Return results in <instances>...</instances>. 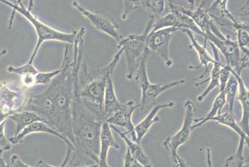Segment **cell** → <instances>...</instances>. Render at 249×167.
<instances>
[{"label":"cell","instance_id":"cell-5","mask_svg":"<svg viewBox=\"0 0 249 167\" xmlns=\"http://www.w3.org/2000/svg\"><path fill=\"white\" fill-rule=\"evenodd\" d=\"M202 36L220 50L226 60L227 66L237 74L241 75L242 71L249 66V55L242 57L237 41L231 40L230 37L224 36L213 21Z\"/></svg>","mask_w":249,"mask_h":167},{"label":"cell","instance_id":"cell-15","mask_svg":"<svg viewBox=\"0 0 249 167\" xmlns=\"http://www.w3.org/2000/svg\"><path fill=\"white\" fill-rule=\"evenodd\" d=\"M177 6L178 9L194 21L203 34L209 29L213 21L210 17L207 9L203 7L202 4L195 7V1H188L187 6Z\"/></svg>","mask_w":249,"mask_h":167},{"label":"cell","instance_id":"cell-16","mask_svg":"<svg viewBox=\"0 0 249 167\" xmlns=\"http://www.w3.org/2000/svg\"><path fill=\"white\" fill-rule=\"evenodd\" d=\"M111 128L107 122L104 121L102 125L100 135V149H99L98 167H110L107 163L108 152L110 148H120L112 133Z\"/></svg>","mask_w":249,"mask_h":167},{"label":"cell","instance_id":"cell-35","mask_svg":"<svg viewBox=\"0 0 249 167\" xmlns=\"http://www.w3.org/2000/svg\"><path fill=\"white\" fill-rule=\"evenodd\" d=\"M10 167H35L28 166L20 157L17 155H13L11 157Z\"/></svg>","mask_w":249,"mask_h":167},{"label":"cell","instance_id":"cell-3","mask_svg":"<svg viewBox=\"0 0 249 167\" xmlns=\"http://www.w3.org/2000/svg\"><path fill=\"white\" fill-rule=\"evenodd\" d=\"M123 49H118L111 61L102 68L91 70L82 64L80 71L79 93L82 103L88 110L104 120V98L108 79L112 77L123 55Z\"/></svg>","mask_w":249,"mask_h":167},{"label":"cell","instance_id":"cell-26","mask_svg":"<svg viewBox=\"0 0 249 167\" xmlns=\"http://www.w3.org/2000/svg\"><path fill=\"white\" fill-rule=\"evenodd\" d=\"M246 145H248L246 141L240 139L237 151L234 155L227 158L225 167H249V163L246 161L244 156V148Z\"/></svg>","mask_w":249,"mask_h":167},{"label":"cell","instance_id":"cell-27","mask_svg":"<svg viewBox=\"0 0 249 167\" xmlns=\"http://www.w3.org/2000/svg\"><path fill=\"white\" fill-rule=\"evenodd\" d=\"M170 27H176L179 30L178 19L177 15L172 11H171V12L166 15L165 16L156 19L152 26L151 32Z\"/></svg>","mask_w":249,"mask_h":167},{"label":"cell","instance_id":"cell-24","mask_svg":"<svg viewBox=\"0 0 249 167\" xmlns=\"http://www.w3.org/2000/svg\"><path fill=\"white\" fill-rule=\"evenodd\" d=\"M225 105H226V97H225V91H224L220 92L216 97L213 105H212V109L206 115L201 117V118L194 119L195 124L192 126V130L201 127L207 121L212 120L214 117L222 113L221 111Z\"/></svg>","mask_w":249,"mask_h":167},{"label":"cell","instance_id":"cell-21","mask_svg":"<svg viewBox=\"0 0 249 167\" xmlns=\"http://www.w3.org/2000/svg\"><path fill=\"white\" fill-rule=\"evenodd\" d=\"M122 104L117 98L115 88L112 77L108 79L104 98V118H109L120 109Z\"/></svg>","mask_w":249,"mask_h":167},{"label":"cell","instance_id":"cell-19","mask_svg":"<svg viewBox=\"0 0 249 167\" xmlns=\"http://www.w3.org/2000/svg\"><path fill=\"white\" fill-rule=\"evenodd\" d=\"M174 105L175 103L172 101L155 106L147 115L146 118L142 119L139 124L134 127V131H135L138 143L141 144L142 138L146 135L147 132L149 131L150 128L152 127L153 125L159 121L160 118L157 116L158 112L160 110L165 109V108H172Z\"/></svg>","mask_w":249,"mask_h":167},{"label":"cell","instance_id":"cell-33","mask_svg":"<svg viewBox=\"0 0 249 167\" xmlns=\"http://www.w3.org/2000/svg\"><path fill=\"white\" fill-rule=\"evenodd\" d=\"M5 123L6 121H4L0 123V149L4 151L10 150L12 145L5 136Z\"/></svg>","mask_w":249,"mask_h":167},{"label":"cell","instance_id":"cell-37","mask_svg":"<svg viewBox=\"0 0 249 167\" xmlns=\"http://www.w3.org/2000/svg\"><path fill=\"white\" fill-rule=\"evenodd\" d=\"M176 157L177 160L178 167H188L187 162H186L183 158H181L180 156L178 155V154H177Z\"/></svg>","mask_w":249,"mask_h":167},{"label":"cell","instance_id":"cell-2","mask_svg":"<svg viewBox=\"0 0 249 167\" xmlns=\"http://www.w3.org/2000/svg\"><path fill=\"white\" fill-rule=\"evenodd\" d=\"M79 77L75 80L72 104L73 151L66 167H82L97 165L100 149L102 125L105 120L84 105L79 93Z\"/></svg>","mask_w":249,"mask_h":167},{"label":"cell","instance_id":"cell-14","mask_svg":"<svg viewBox=\"0 0 249 167\" xmlns=\"http://www.w3.org/2000/svg\"><path fill=\"white\" fill-rule=\"evenodd\" d=\"M181 30L183 33L187 35L188 37L189 38L190 42H191V47L194 48L196 51L197 54H198L199 61H200V64H199L198 66H190L189 69H198L201 67H204L205 69L204 73H203L202 75L194 79V81H198V80L202 79L205 75H207L208 71H209V65L210 64H213L214 63L216 62V60L215 58L212 57V56L210 55L209 52L207 51L206 49L207 40L206 39H204V43H203V45H201L198 42L196 38L195 37L194 34L191 30L186 29H181Z\"/></svg>","mask_w":249,"mask_h":167},{"label":"cell","instance_id":"cell-36","mask_svg":"<svg viewBox=\"0 0 249 167\" xmlns=\"http://www.w3.org/2000/svg\"><path fill=\"white\" fill-rule=\"evenodd\" d=\"M35 167H58L51 166V165L47 164V163L46 162L43 161V160H39V161L37 162V163H36V166H35ZM82 167H98V166H97V165H93V166H91Z\"/></svg>","mask_w":249,"mask_h":167},{"label":"cell","instance_id":"cell-28","mask_svg":"<svg viewBox=\"0 0 249 167\" xmlns=\"http://www.w3.org/2000/svg\"><path fill=\"white\" fill-rule=\"evenodd\" d=\"M226 104L228 106V111L233 113V107L238 93V82L235 77L231 75L225 89Z\"/></svg>","mask_w":249,"mask_h":167},{"label":"cell","instance_id":"cell-29","mask_svg":"<svg viewBox=\"0 0 249 167\" xmlns=\"http://www.w3.org/2000/svg\"><path fill=\"white\" fill-rule=\"evenodd\" d=\"M142 8L150 13V16H152L156 19L163 14L165 9V1L163 0H142Z\"/></svg>","mask_w":249,"mask_h":167},{"label":"cell","instance_id":"cell-38","mask_svg":"<svg viewBox=\"0 0 249 167\" xmlns=\"http://www.w3.org/2000/svg\"><path fill=\"white\" fill-rule=\"evenodd\" d=\"M3 149H0V167H10V165L6 164L5 159L3 157Z\"/></svg>","mask_w":249,"mask_h":167},{"label":"cell","instance_id":"cell-4","mask_svg":"<svg viewBox=\"0 0 249 167\" xmlns=\"http://www.w3.org/2000/svg\"><path fill=\"white\" fill-rule=\"evenodd\" d=\"M0 3L12 8V15L14 14L15 15L17 13L24 17L31 24L36 31L37 40H36V45L32 52V55L30 56L29 61H28L29 64H34V60L37 56L41 46L43 43L47 41H56V42L66 43L67 44L70 45H73L74 43L78 30H74L70 33H66V32L54 29L51 26L43 22L32 12V8H34V5L33 1H30L29 8L26 7L21 0L14 2L2 0V1H0Z\"/></svg>","mask_w":249,"mask_h":167},{"label":"cell","instance_id":"cell-22","mask_svg":"<svg viewBox=\"0 0 249 167\" xmlns=\"http://www.w3.org/2000/svg\"><path fill=\"white\" fill-rule=\"evenodd\" d=\"M110 126L111 129L114 130L120 136V137L124 141L125 144L127 145V149H129L130 153L131 154L132 157L134 159L139 162L144 167H153L151 160L145 154L140 143L134 142L133 140H130L127 137L126 134L121 131L116 127L112 125Z\"/></svg>","mask_w":249,"mask_h":167},{"label":"cell","instance_id":"cell-23","mask_svg":"<svg viewBox=\"0 0 249 167\" xmlns=\"http://www.w3.org/2000/svg\"><path fill=\"white\" fill-rule=\"evenodd\" d=\"M15 123V134L18 135L23 130L36 121H43L37 114L29 111L22 110L9 117Z\"/></svg>","mask_w":249,"mask_h":167},{"label":"cell","instance_id":"cell-12","mask_svg":"<svg viewBox=\"0 0 249 167\" xmlns=\"http://www.w3.org/2000/svg\"><path fill=\"white\" fill-rule=\"evenodd\" d=\"M40 133H47L55 136L56 137L59 138L60 140H61L66 145V155L65 157L64 162H62L61 165V167H66L67 162H68L71 153H72L73 149H74V147H73L72 143L70 142L69 139L65 137L61 134L58 133L57 131L52 129L50 126L47 125V123L43 122V121H36V122L32 123L29 127L26 128L25 130H23L18 135L12 136V137L9 138L8 140H9L12 145H18L19 143L22 142V141L24 140L26 136L32 134Z\"/></svg>","mask_w":249,"mask_h":167},{"label":"cell","instance_id":"cell-18","mask_svg":"<svg viewBox=\"0 0 249 167\" xmlns=\"http://www.w3.org/2000/svg\"><path fill=\"white\" fill-rule=\"evenodd\" d=\"M8 73L15 74L20 77L21 86L25 90L38 85L39 77L41 72L37 70L33 64L26 63L23 66L15 67L8 66Z\"/></svg>","mask_w":249,"mask_h":167},{"label":"cell","instance_id":"cell-9","mask_svg":"<svg viewBox=\"0 0 249 167\" xmlns=\"http://www.w3.org/2000/svg\"><path fill=\"white\" fill-rule=\"evenodd\" d=\"M72 6L102 33L107 35L118 43L123 38L119 32V24L111 15L104 12H92L77 1L72 2Z\"/></svg>","mask_w":249,"mask_h":167},{"label":"cell","instance_id":"cell-17","mask_svg":"<svg viewBox=\"0 0 249 167\" xmlns=\"http://www.w3.org/2000/svg\"><path fill=\"white\" fill-rule=\"evenodd\" d=\"M231 75L235 77L238 82L237 99L239 101L242 108V116L239 125L245 133L249 135V91L242 79L241 75L237 74L231 68Z\"/></svg>","mask_w":249,"mask_h":167},{"label":"cell","instance_id":"cell-20","mask_svg":"<svg viewBox=\"0 0 249 167\" xmlns=\"http://www.w3.org/2000/svg\"><path fill=\"white\" fill-rule=\"evenodd\" d=\"M209 43L211 45L212 51H213L214 58L216 60V62L213 64V67H212L211 73V77H210L209 79H207L206 81L197 82V83L196 84V86H198L204 84L205 82L209 81V85H208L207 88L205 89V90L203 91L201 94L197 97V100L199 102H201L204 100L205 97H206L207 95L214 90V89H215L216 88H219L220 69L223 66H224V64H222L220 62L217 49H216V48L214 46L212 43L209 42Z\"/></svg>","mask_w":249,"mask_h":167},{"label":"cell","instance_id":"cell-6","mask_svg":"<svg viewBox=\"0 0 249 167\" xmlns=\"http://www.w3.org/2000/svg\"><path fill=\"white\" fill-rule=\"evenodd\" d=\"M155 19L150 16L146 28L140 35L131 34L123 38L118 43V49H123L126 62L127 79L131 80L140 66L141 61L146 52L147 38L152 29Z\"/></svg>","mask_w":249,"mask_h":167},{"label":"cell","instance_id":"cell-41","mask_svg":"<svg viewBox=\"0 0 249 167\" xmlns=\"http://www.w3.org/2000/svg\"></svg>","mask_w":249,"mask_h":167},{"label":"cell","instance_id":"cell-34","mask_svg":"<svg viewBox=\"0 0 249 167\" xmlns=\"http://www.w3.org/2000/svg\"><path fill=\"white\" fill-rule=\"evenodd\" d=\"M123 167H144L139 162L134 159L130 153L129 149H127L126 153L124 157V166Z\"/></svg>","mask_w":249,"mask_h":167},{"label":"cell","instance_id":"cell-39","mask_svg":"<svg viewBox=\"0 0 249 167\" xmlns=\"http://www.w3.org/2000/svg\"><path fill=\"white\" fill-rule=\"evenodd\" d=\"M207 160L208 167H213L212 161L211 149L210 148L207 149Z\"/></svg>","mask_w":249,"mask_h":167},{"label":"cell","instance_id":"cell-40","mask_svg":"<svg viewBox=\"0 0 249 167\" xmlns=\"http://www.w3.org/2000/svg\"><path fill=\"white\" fill-rule=\"evenodd\" d=\"M8 51L6 49H3L0 51V60L4 57L6 54H7Z\"/></svg>","mask_w":249,"mask_h":167},{"label":"cell","instance_id":"cell-10","mask_svg":"<svg viewBox=\"0 0 249 167\" xmlns=\"http://www.w3.org/2000/svg\"><path fill=\"white\" fill-rule=\"evenodd\" d=\"M184 109L185 116L182 127L176 134L169 136L163 142L164 148L170 153L171 156L177 153L179 147L185 144L191 135L193 123H194V114L196 110V106L194 102L188 99L184 104Z\"/></svg>","mask_w":249,"mask_h":167},{"label":"cell","instance_id":"cell-30","mask_svg":"<svg viewBox=\"0 0 249 167\" xmlns=\"http://www.w3.org/2000/svg\"><path fill=\"white\" fill-rule=\"evenodd\" d=\"M236 32L237 36V42L240 51H242L244 55H249V29H241L238 30Z\"/></svg>","mask_w":249,"mask_h":167},{"label":"cell","instance_id":"cell-13","mask_svg":"<svg viewBox=\"0 0 249 167\" xmlns=\"http://www.w3.org/2000/svg\"><path fill=\"white\" fill-rule=\"evenodd\" d=\"M140 107V104L136 105L134 101H127L125 103L122 104L120 109L106 121L110 125L123 128L126 130L125 133L131 134L132 140L134 142H137L135 131H134V126L132 122V116L134 111Z\"/></svg>","mask_w":249,"mask_h":167},{"label":"cell","instance_id":"cell-7","mask_svg":"<svg viewBox=\"0 0 249 167\" xmlns=\"http://www.w3.org/2000/svg\"><path fill=\"white\" fill-rule=\"evenodd\" d=\"M149 53L150 52L147 49L141 61L140 66L134 75L136 81L142 90V97L140 108L142 111L155 101L159 97V95L163 93L164 91L177 86L184 84L186 82L185 80L181 79L164 84L151 83L149 80L146 67L147 60H148Z\"/></svg>","mask_w":249,"mask_h":167},{"label":"cell","instance_id":"cell-25","mask_svg":"<svg viewBox=\"0 0 249 167\" xmlns=\"http://www.w3.org/2000/svg\"><path fill=\"white\" fill-rule=\"evenodd\" d=\"M212 121H215L219 124L224 125L233 130L239 136L240 139L246 141L249 146V135L244 133L239 124L236 122L233 113L229 111L225 112L224 113H221L214 117L212 119Z\"/></svg>","mask_w":249,"mask_h":167},{"label":"cell","instance_id":"cell-31","mask_svg":"<svg viewBox=\"0 0 249 167\" xmlns=\"http://www.w3.org/2000/svg\"><path fill=\"white\" fill-rule=\"evenodd\" d=\"M123 11L121 15L123 20L127 19V17L133 11L142 8L141 0H124L123 1Z\"/></svg>","mask_w":249,"mask_h":167},{"label":"cell","instance_id":"cell-32","mask_svg":"<svg viewBox=\"0 0 249 167\" xmlns=\"http://www.w3.org/2000/svg\"><path fill=\"white\" fill-rule=\"evenodd\" d=\"M231 67L225 66L222 67L220 69V86H219V91L220 92H222V91H224L225 89V87L227 86V82L229 81V78L231 76Z\"/></svg>","mask_w":249,"mask_h":167},{"label":"cell","instance_id":"cell-1","mask_svg":"<svg viewBox=\"0 0 249 167\" xmlns=\"http://www.w3.org/2000/svg\"><path fill=\"white\" fill-rule=\"evenodd\" d=\"M86 30H78L73 45V56L68 45L65 48L61 71L42 92L27 97L22 110L38 115L58 133L73 143L72 104L75 80L79 77L83 59Z\"/></svg>","mask_w":249,"mask_h":167},{"label":"cell","instance_id":"cell-8","mask_svg":"<svg viewBox=\"0 0 249 167\" xmlns=\"http://www.w3.org/2000/svg\"><path fill=\"white\" fill-rule=\"evenodd\" d=\"M25 89H14L6 81H0V123L12 114L22 111L27 101Z\"/></svg>","mask_w":249,"mask_h":167},{"label":"cell","instance_id":"cell-11","mask_svg":"<svg viewBox=\"0 0 249 167\" xmlns=\"http://www.w3.org/2000/svg\"><path fill=\"white\" fill-rule=\"evenodd\" d=\"M178 30L176 27H170L157 30L150 32L147 38V49L149 52L157 53L168 68L172 67L173 64L170 55L171 40Z\"/></svg>","mask_w":249,"mask_h":167}]
</instances>
